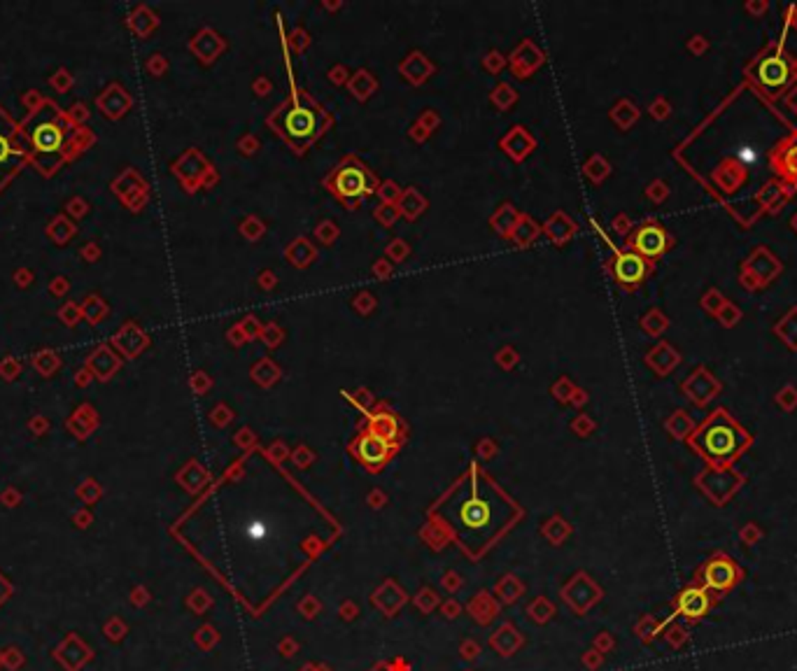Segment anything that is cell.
<instances>
[{"mask_svg": "<svg viewBox=\"0 0 797 671\" xmlns=\"http://www.w3.org/2000/svg\"><path fill=\"white\" fill-rule=\"evenodd\" d=\"M741 445H744V434L741 429L725 415H716L709 425L697 434V447L706 459L713 464H725L735 459Z\"/></svg>", "mask_w": 797, "mask_h": 671, "instance_id": "1", "label": "cell"}, {"mask_svg": "<svg viewBox=\"0 0 797 671\" xmlns=\"http://www.w3.org/2000/svg\"><path fill=\"white\" fill-rule=\"evenodd\" d=\"M14 161L17 164L21 161V151H19V147H14L10 133L0 131V171L7 168L10 164H14Z\"/></svg>", "mask_w": 797, "mask_h": 671, "instance_id": "13", "label": "cell"}, {"mask_svg": "<svg viewBox=\"0 0 797 671\" xmlns=\"http://www.w3.org/2000/svg\"><path fill=\"white\" fill-rule=\"evenodd\" d=\"M357 450H360V457L366 461V464L376 466V464H380V461H385V457H387V441H382L380 436H373V434L364 436Z\"/></svg>", "mask_w": 797, "mask_h": 671, "instance_id": "7", "label": "cell"}, {"mask_svg": "<svg viewBox=\"0 0 797 671\" xmlns=\"http://www.w3.org/2000/svg\"><path fill=\"white\" fill-rule=\"evenodd\" d=\"M35 145L40 151H54L61 147V129L57 124L47 122L35 133Z\"/></svg>", "mask_w": 797, "mask_h": 671, "instance_id": "10", "label": "cell"}, {"mask_svg": "<svg viewBox=\"0 0 797 671\" xmlns=\"http://www.w3.org/2000/svg\"><path fill=\"white\" fill-rule=\"evenodd\" d=\"M709 606V599L702 590H688V592L681 595V602H679V609L683 615H690V618H697V615H702Z\"/></svg>", "mask_w": 797, "mask_h": 671, "instance_id": "9", "label": "cell"}, {"mask_svg": "<svg viewBox=\"0 0 797 671\" xmlns=\"http://www.w3.org/2000/svg\"><path fill=\"white\" fill-rule=\"evenodd\" d=\"M285 135L294 147H304L320 133V110L310 101H297L285 115Z\"/></svg>", "mask_w": 797, "mask_h": 671, "instance_id": "3", "label": "cell"}, {"mask_svg": "<svg viewBox=\"0 0 797 671\" xmlns=\"http://www.w3.org/2000/svg\"><path fill=\"white\" fill-rule=\"evenodd\" d=\"M632 245L636 254H641V257H660L665 250H667V234L663 229L658 226V224H646L639 231L634 234L632 238Z\"/></svg>", "mask_w": 797, "mask_h": 671, "instance_id": "5", "label": "cell"}, {"mask_svg": "<svg viewBox=\"0 0 797 671\" xmlns=\"http://www.w3.org/2000/svg\"><path fill=\"white\" fill-rule=\"evenodd\" d=\"M791 77H793V68L784 54H769V56H764V59H760V63L755 66V79H758V84L772 96L784 91L788 82H791Z\"/></svg>", "mask_w": 797, "mask_h": 671, "instance_id": "4", "label": "cell"}, {"mask_svg": "<svg viewBox=\"0 0 797 671\" xmlns=\"http://www.w3.org/2000/svg\"><path fill=\"white\" fill-rule=\"evenodd\" d=\"M776 164H779V171L781 173L788 175V178L797 180V138H793L791 142H786V145L781 147Z\"/></svg>", "mask_w": 797, "mask_h": 671, "instance_id": "11", "label": "cell"}, {"mask_svg": "<svg viewBox=\"0 0 797 671\" xmlns=\"http://www.w3.org/2000/svg\"><path fill=\"white\" fill-rule=\"evenodd\" d=\"M613 273L620 285H639L641 280L648 273V263L636 252H625L618 254L616 261H613Z\"/></svg>", "mask_w": 797, "mask_h": 671, "instance_id": "6", "label": "cell"}, {"mask_svg": "<svg viewBox=\"0 0 797 671\" xmlns=\"http://www.w3.org/2000/svg\"><path fill=\"white\" fill-rule=\"evenodd\" d=\"M329 185L333 189V194L343 198L350 207H355L357 201H362V198L371 194L373 187H376V180L366 171L364 164L355 161V159H345V161L336 168V173L329 178Z\"/></svg>", "mask_w": 797, "mask_h": 671, "instance_id": "2", "label": "cell"}, {"mask_svg": "<svg viewBox=\"0 0 797 671\" xmlns=\"http://www.w3.org/2000/svg\"><path fill=\"white\" fill-rule=\"evenodd\" d=\"M732 580H735V569H732L730 562H725V559H716V562L709 564L706 569V583L716 590H725L732 585Z\"/></svg>", "mask_w": 797, "mask_h": 671, "instance_id": "8", "label": "cell"}, {"mask_svg": "<svg viewBox=\"0 0 797 671\" xmlns=\"http://www.w3.org/2000/svg\"><path fill=\"white\" fill-rule=\"evenodd\" d=\"M490 517V508L485 501H469L464 508H461V520L471 527H481L488 522Z\"/></svg>", "mask_w": 797, "mask_h": 671, "instance_id": "12", "label": "cell"}]
</instances>
